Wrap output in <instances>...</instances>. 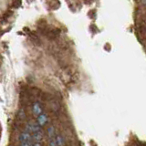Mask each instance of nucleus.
Listing matches in <instances>:
<instances>
[{"label":"nucleus","instance_id":"nucleus-1","mask_svg":"<svg viewBox=\"0 0 146 146\" xmlns=\"http://www.w3.org/2000/svg\"><path fill=\"white\" fill-rule=\"evenodd\" d=\"M41 130V127L36 122L30 121L26 124V131L29 132V133H35V132Z\"/></svg>","mask_w":146,"mask_h":146},{"label":"nucleus","instance_id":"nucleus-2","mask_svg":"<svg viewBox=\"0 0 146 146\" xmlns=\"http://www.w3.org/2000/svg\"><path fill=\"white\" fill-rule=\"evenodd\" d=\"M32 140V135L31 133L27 131H22L21 133L18 136V141H20V143H29V141H31Z\"/></svg>","mask_w":146,"mask_h":146},{"label":"nucleus","instance_id":"nucleus-3","mask_svg":"<svg viewBox=\"0 0 146 146\" xmlns=\"http://www.w3.org/2000/svg\"><path fill=\"white\" fill-rule=\"evenodd\" d=\"M43 138H44V133L42 130H40L32 134V140L35 141V143H40L41 141H42Z\"/></svg>","mask_w":146,"mask_h":146},{"label":"nucleus","instance_id":"nucleus-4","mask_svg":"<svg viewBox=\"0 0 146 146\" xmlns=\"http://www.w3.org/2000/svg\"><path fill=\"white\" fill-rule=\"evenodd\" d=\"M47 122H48V116H47V114L42 113V114H40V115L38 118H36V123H38V124L40 127L44 126Z\"/></svg>","mask_w":146,"mask_h":146},{"label":"nucleus","instance_id":"nucleus-5","mask_svg":"<svg viewBox=\"0 0 146 146\" xmlns=\"http://www.w3.org/2000/svg\"><path fill=\"white\" fill-rule=\"evenodd\" d=\"M32 110H33L34 115H36V117H38V116L40 115V114H42V108H41L40 104H39L38 102H35V103H34Z\"/></svg>","mask_w":146,"mask_h":146},{"label":"nucleus","instance_id":"nucleus-6","mask_svg":"<svg viewBox=\"0 0 146 146\" xmlns=\"http://www.w3.org/2000/svg\"><path fill=\"white\" fill-rule=\"evenodd\" d=\"M47 133H48V137L49 139L55 138V128L53 126H49L47 130Z\"/></svg>","mask_w":146,"mask_h":146},{"label":"nucleus","instance_id":"nucleus-7","mask_svg":"<svg viewBox=\"0 0 146 146\" xmlns=\"http://www.w3.org/2000/svg\"><path fill=\"white\" fill-rule=\"evenodd\" d=\"M55 140H56V143L58 146H64L65 145V140L63 139V137L60 135H58L55 137Z\"/></svg>","mask_w":146,"mask_h":146},{"label":"nucleus","instance_id":"nucleus-8","mask_svg":"<svg viewBox=\"0 0 146 146\" xmlns=\"http://www.w3.org/2000/svg\"><path fill=\"white\" fill-rule=\"evenodd\" d=\"M48 145H49V146H58V145H57V143H56V140H55V138H53V139H49Z\"/></svg>","mask_w":146,"mask_h":146},{"label":"nucleus","instance_id":"nucleus-9","mask_svg":"<svg viewBox=\"0 0 146 146\" xmlns=\"http://www.w3.org/2000/svg\"><path fill=\"white\" fill-rule=\"evenodd\" d=\"M19 146H33L31 141H29V143H20Z\"/></svg>","mask_w":146,"mask_h":146},{"label":"nucleus","instance_id":"nucleus-10","mask_svg":"<svg viewBox=\"0 0 146 146\" xmlns=\"http://www.w3.org/2000/svg\"><path fill=\"white\" fill-rule=\"evenodd\" d=\"M33 146H41V144L40 143H34Z\"/></svg>","mask_w":146,"mask_h":146}]
</instances>
